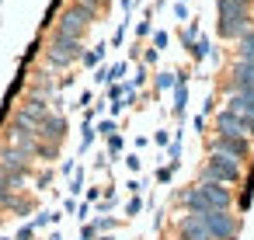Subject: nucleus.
<instances>
[{
	"label": "nucleus",
	"mask_w": 254,
	"mask_h": 240,
	"mask_svg": "<svg viewBox=\"0 0 254 240\" xmlns=\"http://www.w3.org/2000/svg\"><path fill=\"white\" fill-rule=\"evenodd\" d=\"M112 226H115V219H112V216H101V219H94V230H98V233H108Z\"/></svg>",
	"instance_id": "b1692460"
},
{
	"label": "nucleus",
	"mask_w": 254,
	"mask_h": 240,
	"mask_svg": "<svg viewBox=\"0 0 254 240\" xmlns=\"http://www.w3.org/2000/svg\"><path fill=\"white\" fill-rule=\"evenodd\" d=\"M226 108L254 119V94H230V98H226Z\"/></svg>",
	"instance_id": "4468645a"
},
{
	"label": "nucleus",
	"mask_w": 254,
	"mask_h": 240,
	"mask_svg": "<svg viewBox=\"0 0 254 240\" xmlns=\"http://www.w3.org/2000/svg\"><path fill=\"white\" fill-rule=\"evenodd\" d=\"M70 191H73V195L84 191V171H73V184H70Z\"/></svg>",
	"instance_id": "a878e982"
},
{
	"label": "nucleus",
	"mask_w": 254,
	"mask_h": 240,
	"mask_svg": "<svg viewBox=\"0 0 254 240\" xmlns=\"http://www.w3.org/2000/svg\"><path fill=\"white\" fill-rule=\"evenodd\" d=\"M178 240H212V237L205 233V226L198 223V216L185 212V216L178 219Z\"/></svg>",
	"instance_id": "9b49d317"
},
{
	"label": "nucleus",
	"mask_w": 254,
	"mask_h": 240,
	"mask_svg": "<svg viewBox=\"0 0 254 240\" xmlns=\"http://www.w3.org/2000/svg\"><path fill=\"white\" fill-rule=\"evenodd\" d=\"M94 80H98V84H112V80H108V66H98V77H94Z\"/></svg>",
	"instance_id": "f704fd0d"
},
{
	"label": "nucleus",
	"mask_w": 254,
	"mask_h": 240,
	"mask_svg": "<svg viewBox=\"0 0 254 240\" xmlns=\"http://www.w3.org/2000/svg\"><path fill=\"white\" fill-rule=\"evenodd\" d=\"M119 4H122V11H126V18H129V11L136 7V0H119Z\"/></svg>",
	"instance_id": "4c0bfd02"
},
{
	"label": "nucleus",
	"mask_w": 254,
	"mask_h": 240,
	"mask_svg": "<svg viewBox=\"0 0 254 240\" xmlns=\"http://www.w3.org/2000/svg\"><path fill=\"white\" fill-rule=\"evenodd\" d=\"M94 237H98L94 223H84V230H80V240H94Z\"/></svg>",
	"instance_id": "c756f323"
},
{
	"label": "nucleus",
	"mask_w": 254,
	"mask_h": 240,
	"mask_svg": "<svg viewBox=\"0 0 254 240\" xmlns=\"http://www.w3.org/2000/svg\"><path fill=\"white\" fill-rule=\"evenodd\" d=\"M105 53H108V46H105V42H98L94 49H84V56H80V63H84L87 70H94V66H98V63L105 60Z\"/></svg>",
	"instance_id": "2eb2a0df"
},
{
	"label": "nucleus",
	"mask_w": 254,
	"mask_h": 240,
	"mask_svg": "<svg viewBox=\"0 0 254 240\" xmlns=\"http://www.w3.org/2000/svg\"><path fill=\"white\" fill-rule=\"evenodd\" d=\"M84 56V46L80 42H73V39H63V35H49V49H46V60H49V66H70V63H77Z\"/></svg>",
	"instance_id": "39448f33"
},
{
	"label": "nucleus",
	"mask_w": 254,
	"mask_h": 240,
	"mask_svg": "<svg viewBox=\"0 0 254 240\" xmlns=\"http://www.w3.org/2000/svg\"><path fill=\"white\" fill-rule=\"evenodd\" d=\"M230 94H254V66L251 63H233Z\"/></svg>",
	"instance_id": "9d476101"
},
{
	"label": "nucleus",
	"mask_w": 254,
	"mask_h": 240,
	"mask_svg": "<svg viewBox=\"0 0 254 240\" xmlns=\"http://www.w3.org/2000/svg\"><path fill=\"white\" fill-rule=\"evenodd\" d=\"M233 4H240V7H251V0H233Z\"/></svg>",
	"instance_id": "58836bf2"
},
{
	"label": "nucleus",
	"mask_w": 254,
	"mask_h": 240,
	"mask_svg": "<svg viewBox=\"0 0 254 240\" xmlns=\"http://www.w3.org/2000/svg\"><path fill=\"white\" fill-rule=\"evenodd\" d=\"M35 136H39V143L46 139V146H60V143H63V136H66V119L49 112V115L35 125Z\"/></svg>",
	"instance_id": "1a4fd4ad"
},
{
	"label": "nucleus",
	"mask_w": 254,
	"mask_h": 240,
	"mask_svg": "<svg viewBox=\"0 0 254 240\" xmlns=\"http://www.w3.org/2000/svg\"><path fill=\"white\" fill-rule=\"evenodd\" d=\"M167 157H171V164H167V167L174 171V167L181 164V132L174 136V143H167Z\"/></svg>",
	"instance_id": "f3484780"
},
{
	"label": "nucleus",
	"mask_w": 254,
	"mask_h": 240,
	"mask_svg": "<svg viewBox=\"0 0 254 240\" xmlns=\"http://www.w3.org/2000/svg\"><path fill=\"white\" fill-rule=\"evenodd\" d=\"M94 132H98V136H105V139H108V136H115V122H112V119H101Z\"/></svg>",
	"instance_id": "aec40b11"
},
{
	"label": "nucleus",
	"mask_w": 254,
	"mask_h": 240,
	"mask_svg": "<svg viewBox=\"0 0 254 240\" xmlns=\"http://www.w3.org/2000/svg\"><path fill=\"white\" fill-rule=\"evenodd\" d=\"M4 240H14V237H4Z\"/></svg>",
	"instance_id": "79ce46f5"
},
{
	"label": "nucleus",
	"mask_w": 254,
	"mask_h": 240,
	"mask_svg": "<svg viewBox=\"0 0 254 240\" xmlns=\"http://www.w3.org/2000/svg\"><path fill=\"white\" fill-rule=\"evenodd\" d=\"M237 63H251L254 66V28H247L237 39Z\"/></svg>",
	"instance_id": "f8f14e48"
},
{
	"label": "nucleus",
	"mask_w": 254,
	"mask_h": 240,
	"mask_svg": "<svg viewBox=\"0 0 254 240\" xmlns=\"http://www.w3.org/2000/svg\"><path fill=\"white\" fill-rule=\"evenodd\" d=\"M94 14H98V11H91V7L70 4V7H66V14H63V18H60V25H56V35L80 42V39H84V32H87V25L94 21Z\"/></svg>",
	"instance_id": "7ed1b4c3"
},
{
	"label": "nucleus",
	"mask_w": 254,
	"mask_h": 240,
	"mask_svg": "<svg viewBox=\"0 0 254 240\" xmlns=\"http://www.w3.org/2000/svg\"><path fill=\"white\" fill-rule=\"evenodd\" d=\"M185 105H188V77L178 73V84H174V105H171L178 119H185Z\"/></svg>",
	"instance_id": "ddd939ff"
},
{
	"label": "nucleus",
	"mask_w": 254,
	"mask_h": 240,
	"mask_svg": "<svg viewBox=\"0 0 254 240\" xmlns=\"http://www.w3.org/2000/svg\"><path fill=\"white\" fill-rule=\"evenodd\" d=\"M216 129H219V136H244V139H251L254 136V119L223 108V112H216Z\"/></svg>",
	"instance_id": "0eeeda50"
},
{
	"label": "nucleus",
	"mask_w": 254,
	"mask_h": 240,
	"mask_svg": "<svg viewBox=\"0 0 254 240\" xmlns=\"http://www.w3.org/2000/svg\"><path fill=\"white\" fill-rule=\"evenodd\" d=\"M164 46H167V32H153V49L160 53Z\"/></svg>",
	"instance_id": "cd10ccee"
},
{
	"label": "nucleus",
	"mask_w": 254,
	"mask_h": 240,
	"mask_svg": "<svg viewBox=\"0 0 254 240\" xmlns=\"http://www.w3.org/2000/svg\"><path fill=\"white\" fill-rule=\"evenodd\" d=\"M143 84H146V66H139V70H136V77L129 80V87L136 91V87H143Z\"/></svg>",
	"instance_id": "393cba45"
},
{
	"label": "nucleus",
	"mask_w": 254,
	"mask_h": 240,
	"mask_svg": "<svg viewBox=\"0 0 254 240\" xmlns=\"http://www.w3.org/2000/svg\"><path fill=\"white\" fill-rule=\"evenodd\" d=\"M108 153H112V157H119V153H122V136H119V132H115V136H108Z\"/></svg>",
	"instance_id": "5701e85b"
},
{
	"label": "nucleus",
	"mask_w": 254,
	"mask_h": 240,
	"mask_svg": "<svg viewBox=\"0 0 254 240\" xmlns=\"http://www.w3.org/2000/svg\"><path fill=\"white\" fill-rule=\"evenodd\" d=\"M49 240H63V237H60V233H53V237H49Z\"/></svg>",
	"instance_id": "ea45409f"
},
{
	"label": "nucleus",
	"mask_w": 254,
	"mask_h": 240,
	"mask_svg": "<svg viewBox=\"0 0 254 240\" xmlns=\"http://www.w3.org/2000/svg\"><path fill=\"white\" fill-rule=\"evenodd\" d=\"M157 56H160L157 49H146V56H143V63H157Z\"/></svg>",
	"instance_id": "e433bc0d"
},
{
	"label": "nucleus",
	"mask_w": 254,
	"mask_h": 240,
	"mask_svg": "<svg viewBox=\"0 0 254 240\" xmlns=\"http://www.w3.org/2000/svg\"><path fill=\"white\" fill-rule=\"evenodd\" d=\"M139 209H143V198H139V195H136V198H132V202H129V205H126V216H136V212H139Z\"/></svg>",
	"instance_id": "c85d7f7f"
},
{
	"label": "nucleus",
	"mask_w": 254,
	"mask_h": 240,
	"mask_svg": "<svg viewBox=\"0 0 254 240\" xmlns=\"http://www.w3.org/2000/svg\"><path fill=\"white\" fill-rule=\"evenodd\" d=\"M178 73H157V91H174Z\"/></svg>",
	"instance_id": "6ab92c4d"
},
{
	"label": "nucleus",
	"mask_w": 254,
	"mask_h": 240,
	"mask_svg": "<svg viewBox=\"0 0 254 240\" xmlns=\"http://www.w3.org/2000/svg\"><path fill=\"white\" fill-rule=\"evenodd\" d=\"M178 4H185V0H178Z\"/></svg>",
	"instance_id": "37998d69"
},
{
	"label": "nucleus",
	"mask_w": 254,
	"mask_h": 240,
	"mask_svg": "<svg viewBox=\"0 0 254 240\" xmlns=\"http://www.w3.org/2000/svg\"><path fill=\"white\" fill-rule=\"evenodd\" d=\"M150 32H153V25H150V18H143V21L136 25V35H139V39H146Z\"/></svg>",
	"instance_id": "bb28decb"
},
{
	"label": "nucleus",
	"mask_w": 254,
	"mask_h": 240,
	"mask_svg": "<svg viewBox=\"0 0 254 240\" xmlns=\"http://www.w3.org/2000/svg\"><path fill=\"white\" fill-rule=\"evenodd\" d=\"M49 223H60V212H39V216L32 219V230H42V226H49Z\"/></svg>",
	"instance_id": "a211bd4d"
},
{
	"label": "nucleus",
	"mask_w": 254,
	"mask_h": 240,
	"mask_svg": "<svg viewBox=\"0 0 254 240\" xmlns=\"http://www.w3.org/2000/svg\"><path fill=\"white\" fill-rule=\"evenodd\" d=\"M181 205H185L188 212H209V209L230 212L233 191H230L226 184H216V181H198V184H191V188L181 191Z\"/></svg>",
	"instance_id": "f257e3e1"
},
{
	"label": "nucleus",
	"mask_w": 254,
	"mask_h": 240,
	"mask_svg": "<svg viewBox=\"0 0 254 240\" xmlns=\"http://www.w3.org/2000/svg\"><path fill=\"white\" fill-rule=\"evenodd\" d=\"M126 28H129V18H126V21H122V25L115 28V35H112V46H115V49L122 46V39H126Z\"/></svg>",
	"instance_id": "4be33fe9"
},
{
	"label": "nucleus",
	"mask_w": 254,
	"mask_h": 240,
	"mask_svg": "<svg viewBox=\"0 0 254 240\" xmlns=\"http://www.w3.org/2000/svg\"><path fill=\"white\" fill-rule=\"evenodd\" d=\"M219 7V35L223 39H240L251 28V7H240L233 0H216Z\"/></svg>",
	"instance_id": "f03ea898"
},
{
	"label": "nucleus",
	"mask_w": 254,
	"mask_h": 240,
	"mask_svg": "<svg viewBox=\"0 0 254 240\" xmlns=\"http://www.w3.org/2000/svg\"><path fill=\"white\" fill-rule=\"evenodd\" d=\"M171 174H174L171 167H160V171H157V181H171Z\"/></svg>",
	"instance_id": "c9c22d12"
},
{
	"label": "nucleus",
	"mask_w": 254,
	"mask_h": 240,
	"mask_svg": "<svg viewBox=\"0 0 254 240\" xmlns=\"http://www.w3.org/2000/svg\"><path fill=\"white\" fill-rule=\"evenodd\" d=\"M77 4H80V7H91V11H98V7L105 4V0H77Z\"/></svg>",
	"instance_id": "72a5a7b5"
},
{
	"label": "nucleus",
	"mask_w": 254,
	"mask_h": 240,
	"mask_svg": "<svg viewBox=\"0 0 254 240\" xmlns=\"http://www.w3.org/2000/svg\"><path fill=\"white\" fill-rule=\"evenodd\" d=\"M188 53H191V60H195V63H202L205 56H212V46H209V39H205V35H198V39H195V46H191Z\"/></svg>",
	"instance_id": "dca6fc26"
},
{
	"label": "nucleus",
	"mask_w": 254,
	"mask_h": 240,
	"mask_svg": "<svg viewBox=\"0 0 254 240\" xmlns=\"http://www.w3.org/2000/svg\"><path fill=\"white\" fill-rule=\"evenodd\" d=\"M126 164H129V171H139V167H143V160H139L136 153H129V157H126Z\"/></svg>",
	"instance_id": "473e14b6"
},
{
	"label": "nucleus",
	"mask_w": 254,
	"mask_h": 240,
	"mask_svg": "<svg viewBox=\"0 0 254 240\" xmlns=\"http://www.w3.org/2000/svg\"><path fill=\"white\" fill-rule=\"evenodd\" d=\"M240 178H244V171H240L237 160H230V157H223V153H209V160H205V167H202V181L237 184Z\"/></svg>",
	"instance_id": "20e7f679"
},
{
	"label": "nucleus",
	"mask_w": 254,
	"mask_h": 240,
	"mask_svg": "<svg viewBox=\"0 0 254 240\" xmlns=\"http://www.w3.org/2000/svg\"><path fill=\"white\" fill-rule=\"evenodd\" d=\"M212 153H223V157L244 164L247 153H251V139H244V136H219V132H216V139H212Z\"/></svg>",
	"instance_id": "6e6552de"
},
{
	"label": "nucleus",
	"mask_w": 254,
	"mask_h": 240,
	"mask_svg": "<svg viewBox=\"0 0 254 240\" xmlns=\"http://www.w3.org/2000/svg\"><path fill=\"white\" fill-rule=\"evenodd\" d=\"M98 240H112V237H98Z\"/></svg>",
	"instance_id": "a19ab883"
},
{
	"label": "nucleus",
	"mask_w": 254,
	"mask_h": 240,
	"mask_svg": "<svg viewBox=\"0 0 254 240\" xmlns=\"http://www.w3.org/2000/svg\"><path fill=\"white\" fill-rule=\"evenodd\" d=\"M174 18H178V21H188V7H185V4H174Z\"/></svg>",
	"instance_id": "2f4dec72"
},
{
	"label": "nucleus",
	"mask_w": 254,
	"mask_h": 240,
	"mask_svg": "<svg viewBox=\"0 0 254 240\" xmlns=\"http://www.w3.org/2000/svg\"><path fill=\"white\" fill-rule=\"evenodd\" d=\"M32 237H35V230H32V223H25V226L18 230V237H14V240H32Z\"/></svg>",
	"instance_id": "7c9ffc66"
},
{
	"label": "nucleus",
	"mask_w": 254,
	"mask_h": 240,
	"mask_svg": "<svg viewBox=\"0 0 254 240\" xmlns=\"http://www.w3.org/2000/svg\"><path fill=\"white\" fill-rule=\"evenodd\" d=\"M94 139H98V132H94V125H91V122H84V139H80V150H87V146H91Z\"/></svg>",
	"instance_id": "412c9836"
},
{
	"label": "nucleus",
	"mask_w": 254,
	"mask_h": 240,
	"mask_svg": "<svg viewBox=\"0 0 254 240\" xmlns=\"http://www.w3.org/2000/svg\"><path fill=\"white\" fill-rule=\"evenodd\" d=\"M191 216H198V223L205 226V233L212 240H233L237 237V216H230V212L209 209V212H191Z\"/></svg>",
	"instance_id": "423d86ee"
}]
</instances>
